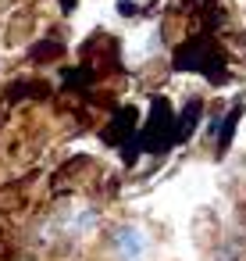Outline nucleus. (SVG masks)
Instances as JSON below:
<instances>
[{"mask_svg":"<svg viewBox=\"0 0 246 261\" xmlns=\"http://www.w3.org/2000/svg\"><path fill=\"white\" fill-rule=\"evenodd\" d=\"M171 65H175L178 72H203L214 86L228 79V72H225V54H221V47H218L207 33L186 40V43L175 50V61H171Z\"/></svg>","mask_w":246,"mask_h":261,"instance_id":"f257e3e1","label":"nucleus"},{"mask_svg":"<svg viewBox=\"0 0 246 261\" xmlns=\"http://www.w3.org/2000/svg\"><path fill=\"white\" fill-rule=\"evenodd\" d=\"M136 143H139V150H146V154H164V150L175 143V111H171V104H168L164 97H153L150 115H146V122L139 125V133H136Z\"/></svg>","mask_w":246,"mask_h":261,"instance_id":"f03ea898","label":"nucleus"},{"mask_svg":"<svg viewBox=\"0 0 246 261\" xmlns=\"http://www.w3.org/2000/svg\"><path fill=\"white\" fill-rule=\"evenodd\" d=\"M136 133H139V111L136 108H118L114 118H111V125L104 129V143L125 147V143L136 140Z\"/></svg>","mask_w":246,"mask_h":261,"instance_id":"7ed1b4c3","label":"nucleus"},{"mask_svg":"<svg viewBox=\"0 0 246 261\" xmlns=\"http://www.w3.org/2000/svg\"><path fill=\"white\" fill-rule=\"evenodd\" d=\"M200 118H203V100H200V97H189L186 108H182V115L175 118V143H186V140L196 133Z\"/></svg>","mask_w":246,"mask_h":261,"instance_id":"20e7f679","label":"nucleus"},{"mask_svg":"<svg viewBox=\"0 0 246 261\" xmlns=\"http://www.w3.org/2000/svg\"><path fill=\"white\" fill-rule=\"evenodd\" d=\"M239 118H242V104H232L228 108V115L225 118H218L214 122V147L218 150H228V143H232V136H235V125H239Z\"/></svg>","mask_w":246,"mask_h":261,"instance_id":"39448f33","label":"nucleus"},{"mask_svg":"<svg viewBox=\"0 0 246 261\" xmlns=\"http://www.w3.org/2000/svg\"><path fill=\"white\" fill-rule=\"evenodd\" d=\"M114 247H118V254H121L125 261H136V257L143 254V232L132 229V225H121V229L114 232Z\"/></svg>","mask_w":246,"mask_h":261,"instance_id":"423d86ee","label":"nucleus"},{"mask_svg":"<svg viewBox=\"0 0 246 261\" xmlns=\"http://www.w3.org/2000/svg\"><path fill=\"white\" fill-rule=\"evenodd\" d=\"M61 50H65L61 43H40V47L33 50V58H36V61H43V58H57Z\"/></svg>","mask_w":246,"mask_h":261,"instance_id":"0eeeda50","label":"nucleus"},{"mask_svg":"<svg viewBox=\"0 0 246 261\" xmlns=\"http://www.w3.org/2000/svg\"><path fill=\"white\" fill-rule=\"evenodd\" d=\"M61 8H65V11H72V8H75V0H61Z\"/></svg>","mask_w":246,"mask_h":261,"instance_id":"6e6552de","label":"nucleus"}]
</instances>
